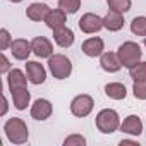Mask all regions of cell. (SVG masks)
Returning a JSON list of instances; mask_svg holds the SVG:
<instances>
[{
    "label": "cell",
    "mask_w": 146,
    "mask_h": 146,
    "mask_svg": "<svg viewBox=\"0 0 146 146\" xmlns=\"http://www.w3.org/2000/svg\"><path fill=\"white\" fill-rule=\"evenodd\" d=\"M4 132L7 136V139L12 143V144H24L28 139H29V131H28V125L23 119L19 117H12L5 122L4 125Z\"/></svg>",
    "instance_id": "obj_1"
},
{
    "label": "cell",
    "mask_w": 146,
    "mask_h": 146,
    "mask_svg": "<svg viewBox=\"0 0 146 146\" xmlns=\"http://www.w3.org/2000/svg\"><path fill=\"white\" fill-rule=\"evenodd\" d=\"M95 122H96L98 131L103 134H112L117 129H120V117L112 108H103L102 112H98Z\"/></svg>",
    "instance_id": "obj_2"
},
{
    "label": "cell",
    "mask_w": 146,
    "mask_h": 146,
    "mask_svg": "<svg viewBox=\"0 0 146 146\" xmlns=\"http://www.w3.org/2000/svg\"><path fill=\"white\" fill-rule=\"evenodd\" d=\"M48 69H50L52 76L55 79H67L70 76V72H72V62L65 55L55 53L48 60Z\"/></svg>",
    "instance_id": "obj_3"
},
{
    "label": "cell",
    "mask_w": 146,
    "mask_h": 146,
    "mask_svg": "<svg viewBox=\"0 0 146 146\" xmlns=\"http://www.w3.org/2000/svg\"><path fill=\"white\" fill-rule=\"evenodd\" d=\"M117 55H119L122 65L131 69L134 64H137V62L141 60L143 52H141V46H139L137 43H134V41H125V43H122V45L119 46Z\"/></svg>",
    "instance_id": "obj_4"
},
{
    "label": "cell",
    "mask_w": 146,
    "mask_h": 146,
    "mask_svg": "<svg viewBox=\"0 0 146 146\" xmlns=\"http://www.w3.org/2000/svg\"><path fill=\"white\" fill-rule=\"evenodd\" d=\"M95 102L90 95H78L70 102V112L74 117H88L93 112Z\"/></svg>",
    "instance_id": "obj_5"
},
{
    "label": "cell",
    "mask_w": 146,
    "mask_h": 146,
    "mask_svg": "<svg viewBox=\"0 0 146 146\" xmlns=\"http://www.w3.org/2000/svg\"><path fill=\"white\" fill-rule=\"evenodd\" d=\"M103 28V19L93 12H88L84 14L81 19H79V29L86 35H93V33H98L100 29Z\"/></svg>",
    "instance_id": "obj_6"
},
{
    "label": "cell",
    "mask_w": 146,
    "mask_h": 146,
    "mask_svg": "<svg viewBox=\"0 0 146 146\" xmlns=\"http://www.w3.org/2000/svg\"><path fill=\"white\" fill-rule=\"evenodd\" d=\"M26 76H28V81L33 83V84H43L45 79H46V70L45 67L40 64V62H35V60H28L26 64Z\"/></svg>",
    "instance_id": "obj_7"
},
{
    "label": "cell",
    "mask_w": 146,
    "mask_h": 146,
    "mask_svg": "<svg viewBox=\"0 0 146 146\" xmlns=\"http://www.w3.org/2000/svg\"><path fill=\"white\" fill-rule=\"evenodd\" d=\"M31 48H33V53L40 58H50L53 55V45L45 36H36L31 41Z\"/></svg>",
    "instance_id": "obj_8"
},
{
    "label": "cell",
    "mask_w": 146,
    "mask_h": 146,
    "mask_svg": "<svg viewBox=\"0 0 146 146\" xmlns=\"http://www.w3.org/2000/svg\"><path fill=\"white\" fill-rule=\"evenodd\" d=\"M53 112V107L48 100H43V98H38L33 107H31V117L36 119V120H46Z\"/></svg>",
    "instance_id": "obj_9"
},
{
    "label": "cell",
    "mask_w": 146,
    "mask_h": 146,
    "mask_svg": "<svg viewBox=\"0 0 146 146\" xmlns=\"http://www.w3.org/2000/svg\"><path fill=\"white\" fill-rule=\"evenodd\" d=\"M31 52H33L31 43H29L28 40H24V38H17V40H14L12 45H11V53H12L14 58H17V60H28V57H29Z\"/></svg>",
    "instance_id": "obj_10"
},
{
    "label": "cell",
    "mask_w": 146,
    "mask_h": 146,
    "mask_svg": "<svg viewBox=\"0 0 146 146\" xmlns=\"http://www.w3.org/2000/svg\"><path fill=\"white\" fill-rule=\"evenodd\" d=\"M65 23H67V12L62 11L60 7H58V9H50V12H48L46 17H45V24H46L52 31L57 29V28L65 26Z\"/></svg>",
    "instance_id": "obj_11"
},
{
    "label": "cell",
    "mask_w": 146,
    "mask_h": 146,
    "mask_svg": "<svg viewBox=\"0 0 146 146\" xmlns=\"http://www.w3.org/2000/svg\"><path fill=\"white\" fill-rule=\"evenodd\" d=\"M100 65H102V69L107 70V72H119V70L124 67L122 62H120V58H119V55L113 53V52H105V53H102Z\"/></svg>",
    "instance_id": "obj_12"
},
{
    "label": "cell",
    "mask_w": 146,
    "mask_h": 146,
    "mask_svg": "<svg viewBox=\"0 0 146 146\" xmlns=\"http://www.w3.org/2000/svg\"><path fill=\"white\" fill-rule=\"evenodd\" d=\"M53 40L58 46L62 48H69L72 43H74V31L69 29L67 26H62V28H57L53 29Z\"/></svg>",
    "instance_id": "obj_13"
},
{
    "label": "cell",
    "mask_w": 146,
    "mask_h": 146,
    "mask_svg": "<svg viewBox=\"0 0 146 146\" xmlns=\"http://www.w3.org/2000/svg\"><path fill=\"white\" fill-rule=\"evenodd\" d=\"M103 46H105L103 40L98 38V36H93V38H88V40L83 43L81 50H83V53L88 55V57H98V55L103 53Z\"/></svg>",
    "instance_id": "obj_14"
},
{
    "label": "cell",
    "mask_w": 146,
    "mask_h": 146,
    "mask_svg": "<svg viewBox=\"0 0 146 146\" xmlns=\"http://www.w3.org/2000/svg\"><path fill=\"white\" fill-rule=\"evenodd\" d=\"M120 131L129 134V136H139L143 132V122L137 115H129L120 124Z\"/></svg>",
    "instance_id": "obj_15"
},
{
    "label": "cell",
    "mask_w": 146,
    "mask_h": 146,
    "mask_svg": "<svg viewBox=\"0 0 146 146\" xmlns=\"http://www.w3.org/2000/svg\"><path fill=\"white\" fill-rule=\"evenodd\" d=\"M103 28L108 31H120L124 28V16L117 11H108V14L103 17Z\"/></svg>",
    "instance_id": "obj_16"
},
{
    "label": "cell",
    "mask_w": 146,
    "mask_h": 146,
    "mask_svg": "<svg viewBox=\"0 0 146 146\" xmlns=\"http://www.w3.org/2000/svg\"><path fill=\"white\" fill-rule=\"evenodd\" d=\"M11 96H12V103L17 110H26L28 105H29V100H31V93L28 91V88H17V90H12L11 91Z\"/></svg>",
    "instance_id": "obj_17"
},
{
    "label": "cell",
    "mask_w": 146,
    "mask_h": 146,
    "mask_svg": "<svg viewBox=\"0 0 146 146\" xmlns=\"http://www.w3.org/2000/svg\"><path fill=\"white\" fill-rule=\"evenodd\" d=\"M48 12H50V7L45 5V4H38V2L31 4L26 9V16L31 21H45V17H46Z\"/></svg>",
    "instance_id": "obj_18"
},
{
    "label": "cell",
    "mask_w": 146,
    "mask_h": 146,
    "mask_svg": "<svg viewBox=\"0 0 146 146\" xmlns=\"http://www.w3.org/2000/svg\"><path fill=\"white\" fill-rule=\"evenodd\" d=\"M26 79L28 76L21 69H12L9 72V78H7V84H9V91L17 90V88H26Z\"/></svg>",
    "instance_id": "obj_19"
},
{
    "label": "cell",
    "mask_w": 146,
    "mask_h": 146,
    "mask_svg": "<svg viewBox=\"0 0 146 146\" xmlns=\"http://www.w3.org/2000/svg\"><path fill=\"white\" fill-rule=\"evenodd\" d=\"M105 95L112 100H124L127 96V90L122 83H108L105 86Z\"/></svg>",
    "instance_id": "obj_20"
},
{
    "label": "cell",
    "mask_w": 146,
    "mask_h": 146,
    "mask_svg": "<svg viewBox=\"0 0 146 146\" xmlns=\"http://www.w3.org/2000/svg\"><path fill=\"white\" fill-rule=\"evenodd\" d=\"M129 76L132 81H146V62H137L129 69Z\"/></svg>",
    "instance_id": "obj_21"
},
{
    "label": "cell",
    "mask_w": 146,
    "mask_h": 146,
    "mask_svg": "<svg viewBox=\"0 0 146 146\" xmlns=\"http://www.w3.org/2000/svg\"><path fill=\"white\" fill-rule=\"evenodd\" d=\"M131 31L136 36H146V17L144 16L134 17L132 23H131Z\"/></svg>",
    "instance_id": "obj_22"
},
{
    "label": "cell",
    "mask_w": 146,
    "mask_h": 146,
    "mask_svg": "<svg viewBox=\"0 0 146 146\" xmlns=\"http://www.w3.org/2000/svg\"><path fill=\"white\" fill-rule=\"evenodd\" d=\"M58 7L67 14H76L81 7V0H58Z\"/></svg>",
    "instance_id": "obj_23"
},
{
    "label": "cell",
    "mask_w": 146,
    "mask_h": 146,
    "mask_svg": "<svg viewBox=\"0 0 146 146\" xmlns=\"http://www.w3.org/2000/svg\"><path fill=\"white\" fill-rule=\"evenodd\" d=\"M107 4H108V9L122 14H125L131 9V0H107Z\"/></svg>",
    "instance_id": "obj_24"
},
{
    "label": "cell",
    "mask_w": 146,
    "mask_h": 146,
    "mask_svg": "<svg viewBox=\"0 0 146 146\" xmlns=\"http://www.w3.org/2000/svg\"><path fill=\"white\" fill-rule=\"evenodd\" d=\"M132 93L137 100H146V81H134Z\"/></svg>",
    "instance_id": "obj_25"
},
{
    "label": "cell",
    "mask_w": 146,
    "mask_h": 146,
    "mask_svg": "<svg viewBox=\"0 0 146 146\" xmlns=\"http://www.w3.org/2000/svg\"><path fill=\"white\" fill-rule=\"evenodd\" d=\"M84 144H86V139L81 134H72V136L65 137V141H64V146H84Z\"/></svg>",
    "instance_id": "obj_26"
},
{
    "label": "cell",
    "mask_w": 146,
    "mask_h": 146,
    "mask_svg": "<svg viewBox=\"0 0 146 146\" xmlns=\"http://www.w3.org/2000/svg\"><path fill=\"white\" fill-rule=\"evenodd\" d=\"M12 38H11V33L4 28V29H0V50H7V48H11V45H12Z\"/></svg>",
    "instance_id": "obj_27"
},
{
    "label": "cell",
    "mask_w": 146,
    "mask_h": 146,
    "mask_svg": "<svg viewBox=\"0 0 146 146\" xmlns=\"http://www.w3.org/2000/svg\"><path fill=\"white\" fill-rule=\"evenodd\" d=\"M5 72H11V64H9V58L2 53L0 55V74H5Z\"/></svg>",
    "instance_id": "obj_28"
},
{
    "label": "cell",
    "mask_w": 146,
    "mask_h": 146,
    "mask_svg": "<svg viewBox=\"0 0 146 146\" xmlns=\"http://www.w3.org/2000/svg\"><path fill=\"white\" fill-rule=\"evenodd\" d=\"M125 144H132V146H139L137 141H132V139H122L120 141V146H125Z\"/></svg>",
    "instance_id": "obj_29"
},
{
    "label": "cell",
    "mask_w": 146,
    "mask_h": 146,
    "mask_svg": "<svg viewBox=\"0 0 146 146\" xmlns=\"http://www.w3.org/2000/svg\"><path fill=\"white\" fill-rule=\"evenodd\" d=\"M2 105H4V107H2V112H0V113L5 115V113H7V108H9V103H7V98H5V96H4V100H2Z\"/></svg>",
    "instance_id": "obj_30"
},
{
    "label": "cell",
    "mask_w": 146,
    "mask_h": 146,
    "mask_svg": "<svg viewBox=\"0 0 146 146\" xmlns=\"http://www.w3.org/2000/svg\"><path fill=\"white\" fill-rule=\"evenodd\" d=\"M11 2H14V4H19V2H23V0H11Z\"/></svg>",
    "instance_id": "obj_31"
},
{
    "label": "cell",
    "mask_w": 146,
    "mask_h": 146,
    "mask_svg": "<svg viewBox=\"0 0 146 146\" xmlns=\"http://www.w3.org/2000/svg\"><path fill=\"white\" fill-rule=\"evenodd\" d=\"M144 48H146V36H144Z\"/></svg>",
    "instance_id": "obj_32"
}]
</instances>
